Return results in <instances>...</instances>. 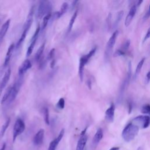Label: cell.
Here are the masks:
<instances>
[{
    "instance_id": "6da1fadb",
    "label": "cell",
    "mask_w": 150,
    "mask_h": 150,
    "mask_svg": "<svg viewBox=\"0 0 150 150\" xmlns=\"http://www.w3.org/2000/svg\"><path fill=\"white\" fill-rule=\"evenodd\" d=\"M139 128L138 126L130 122L128 124L122 132V137L126 142H130L133 140L138 134Z\"/></svg>"
},
{
    "instance_id": "7a4b0ae2",
    "label": "cell",
    "mask_w": 150,
    "mask_h": 150,
    "mask_svg": "<svg viewBox=\"0 0 150 150\" xmlns=\"http://www.w3.org/2000/svg\"><path fill=\"white\" fill-rule=\"evenodd\" d=\"M33 14H34V7L32 6L30 9V11L29 12V13H28V15L27 17V19L23 25V32L19 38V39L18 40V42L16 43V48H18L20 46V45L22 43V42L24 41L25 38L26 37L28 32L30 28L31 27V25L33 22Z\"/></svg>"
},
{
    "instance_id": "3957f363",
    "label": "cell",
    "mask_w": 150,
    "mask_h": 150,
    "mask_svg": "<svg viewBox=\"0 0 150 150\" xmlns=\"http://www.w3.org/2000/svg\"><path fill=\"white\" fill-rule=\"evenodd\" d=\"M131 63L129 62V64H128V72H127V73L125 76V77L124 78L122 83H121L120 89H119L118 98H117V101L119 103H120L121 101H122L124 93L129 86V82L131 80Z\"/></svg>"
},
{
    "instance_id": "277c9868",
    "label": "cell",
    "mask_w": 150,
    "mask_h": 150,
    "mask_svg": "<svg viewBox=\"0 0 150 150\" xmlns=\"http://www.w3.org/2000/svg\"><path fill=\"white\" fill-rule=\"evenodd\" d=\"M96 51V47L91 49L87 54L81 56L79 60V76L81 81H83L84 77V70L85 65L88 63L90 58L94 55Z\"/></svg>"
},
{
    "instance_id": "5b68a950",
    "label": "cell",
    "mask_w": 150,
    "mask_h": 150,
    "mask_svg": "<svg viewBox=\"0 0 150 150\" xmlns=\"http://www.w3.org/2000/svg\"><path fill=\"white\" fill-rule=\"evenodd\" d=\"M118 35V31L115 30L112 34L111 35V37L110 38L109 40H108L105 49V53H104V57L106 60H108L112 52L113 47L115 44V42Z\"/></svg>"
},
{
    "instance_id": "8992f818",
    "label": "cell",
    "mask_w": 150,
    "mask_h": 150,
    "mask_svg": "<svg viewBox=\"0 0 150 150\" xmlns=\"http://www.w3.org/2000/svg\"><path fill=\"white\" fill-rule=\"evenodd\" d=\"M52 9V5L50 2L48 1H41L39 4L37 16L39 19H41L42 17H44L46 15L49 13H50V10Z\"/></svg>"
},
{
    "instance_id": "52a82bcc",
    "label": "cell",
    "mask_w": 150,
    "mask_h": 150,
    "mask_svg": "<svg viewBox=\"0 0 150 150\" xmlns=\"http://www.w3.org/2000/svg\"><path fill=\"white\" fill-rule=\"evenodd\" d=\"M25 129V124L22 119L18 118L15 122L13 128V142H15L16 138L21 134Z\"/></svg>"
},
{
    "instance_id": "ba28073f",
    "label": "cell",
    "mask_w": 150,
    "mask_h": 150,
    "mask_svg": "<svg viewBox=\"0 0 150 150\" xmlns=\"http://www.w3.org/2000/svg\"><path fill=\"white\" fill-rule=\"evenodd\" d=\"M132 122L137 126L141 127L142 128H146L150 125V117L148 115H138L132 120Z\"/></svg>"
},
{
    "instance_id": "9c48e42d",
    "label": "cell",
    "mask_w": 150,
    "mask_h": 150,
    "mask_svg": "<svg viewBox=\"0 0 150 150\" xmlns=\"http://www.w3.org/2000/svg\"><path fill=\"white\" fill-rule=\"evenodd\" d=\"M40 30V25H38L32 37V39L30 40V45H29V46L28 48V50H27V52H26V56L27 57L29 56L32 54V53L34 47L35 46V44H36V41H37L38 38V36H39Z\"/></svg>"
},
{
    "instance_id": "30bf717a",
    "label": "cell",
    "mask_w": 150,
    "mask_h": 150,
    "mask_svg": "<svg viewBox=\"0 0 150 150\" xmlns=\"http://www.w3.org/2000/svg\"><path fill=\"white\" fill-rule=\"evenodd\" d=\"M21 79H19L12 86L11 93V94H10V97H9V98L8 101H7L8 103V104H11V103H12L14 101V100L15 99L16 97L17 96V94L19 92V90L21 86Z\"/></svg>"
},
{
    "instance_id": "8fae6325",
    "label": "cell",
    "mask_w": 150,
    "mask_h": 150,
    "mask_svg": "<svg viewBox=\"0 0 150 150\" xmlns=\"http://www.w3.org/2000/svg\"><path fill=\"white\" fill-rule=\"evenodd\" d=\"M64 129H62L60 131V133L59 134L58 136L50 142L48 148V150H56V148L58 145V144H59V142H60L61 139H62L64 135Z\"/></svg>"
},
{
    "instance_id": "7c38bea8",
    "label": "cell",
    "mask_w": 150,
    "mask_h": 150,
    "mask_svg": "<svg viewBox=\"0 0 150 150\" xmlns=\"http://www.w3.org/2000/svg\"><path fill=\"white\" fill-rule=\"evenodd\" d=\"M137 6L136 5H133L130 8L128 12V13L127 15L126 18L125 19V26L126 27L130 25L131 22H132V19L134 17L135 13L137 12Z\"/></svg>"
},
{
    "instance_id": "4fadbf2b",
    "label": "cell",
    "mask_w": 150,
    "mask_h": 150,
    "mask_svg": "<svg viewBox=\"0 0 150 150\" xmlns=\"http://www.w3.org/2000/svg\"><path fill=\"white\" fill-rule=\"evenodd\" d=\"M115 105L112 103L110 106L107 109L105 112V118L106 120L110 122H112L114 119Z\"/></svg>"
},
{
    "instance_id": "5bb4252c",
    "label": "cell",
    "mask_w": 150,
    "mask_h": 150,
    "mask_svg": "<svg viewBox=\"0 0 150 150\" xmlns=\"http://www.w3.org/2000/svg\"><path fill=\"white\" fill-rule=\"evenodd\" d=\"M45 130L43 129H40L33 137V142L35 145H39L42 144L44 139Z\"/></svg>"
},
{
    "instance_id": "9a60e30c",
    "label": "cell",
    "mask_w": 150,
    "mask_h": 150,
    "mask_svg": "<svg viewBox=\"0 0 150 150\" xmlns=\"http://www.w3.org/2000/svg\"><path fill=\"white\" fill-rule=\"evenodd\" d=\"M32 67V63L29 59L25 60L18 69V74L20 76H22L26 71Z\"/></svg>"
},
{
    "instance_id": "2e32d148",
    "label": "cell",
    "mask_w": 150,
    "mask_h": 150,
    "mask_svg": "<svg viewBox=\"0 0 150 150\" xmlns=\"http://www.w3.org/2000/svg\"><path fill=\"white\" fill-rule=\"evenodd\" d=\"M103 137V129L101 128H100L97 130L93 139L92 146L93 148H96L97 146V145L99 144L100 141L102 139Z\"/></svg>"
},
{
    "instance_id": "e0dca14e",
    "label": "cell",
    "mask_w": 150,
    "mask_h": 150,
    "mask_svg": "<svg viewBox=\"0 0 150 150\" xmlns=\"http://www.w3.org/2000/svg\"><path fill=\"white\" fill-rule=\"evenodd\" d=\"M11 68H8L7 69V70L5 72L4 75L0 82V90L2 91L6 86V84H8L9 80L10 79V76H11Z\"/></svg>"
},
{
    "instance_id": "ac0fdd59",
    "label": "cell",
    "mask_w": 150,
    "mask_h": 150,
    "mask_svg": "<svg viewBox=\"0 0 150 150\" xmlns=\"http://www.w3.org/2000/svg\"><path fill=\"white\" fill-rule=\"evenodd\" d=\"M11 19H8L5 21V22L2 25L0 29V44L3 40L4 38L5 37L6 33H7V31L9 29V25H10Z\"/></svg>"
},
{
    "instance_id": "d6986e66",
    "label": "cell",
    "mask_w": 150,
    "mask_h": 150,
    "mask_svg": "<svg viewBox=\"0 0 150 150\" xmlns=\"http://www.w3.org/2000/svg\"><path fill=\"white\" fill-rule=\"evenodd\" d=\"M87 141V135L86 134L80 135V138H79L77 144L76 150H84Z\"/></svg>"
},
{
    "instance_id": "ffe728a7",
    "label": "cell",
    "mask_w": 150,
    "mask_h": 150,
    "mask_svg": "<svg viewBox=\"0 0 150 150\" xmlns=\"http://www.w3.org/2000/svg\"><path fill=\"white\" fill-rule=\"evenodd\" d=\"M14 48H15L14 43L11 44L9 46V47L8 49V50L6 52V55H5V60H4V66H6L8 64V63L9 62V60H10V59L11 58V56H12L13 51L14 50Z\"/></svg>"
},
{
    "instance_id": "44dd1931",
    "label": "cell",
    "mask_w": 150,
    "mask_h": 150,
    "mask_svg": "<svg viewBox=\"0 0 150 150\" xmlns=\"http://www.w3.org/2000/svg\"><path fill=\"white\" fill-rule=\"evenodd\" d=\"M69 8V4L67 2H64L61 8H60V10L59 12H56L55 13V15H56V19H58L59 18H60L61 16H62L63 15H64L66 11H67Z\"/></svg>"
},
{
    "instance_id": "7402d4cb",
    "label": "cell",
    "mask_w": 150,
    "mask_h": 150,
    "mask_svg": "<svg viewBox=\"0 0 150 150\" xmlns=\"http://www.w3.org/2000/svg\"><path fill=\"white\" fill-rule=\"evenodd\" d=\"M45 42H43L41 46L38 48V49L36 51V53L35 54V59L36 62H39V60L41 59V57H42V54L45 49Z\"/></svg>"
},
{
    "instance_id": "603a6c76",
    "label": "cell",
    "mask_w": 150,
    "mask_h": 150,
    "mask_svg": "<svg viewBox=\"0 0 150 150\" xmlns=\"http://www.w3.org/2000/svg\"><path fill=\"white\" fill-rule=\"evenodd\" d=\"M145 61V58L144 57L142 58L139 62V63H138L137 66V67L135 69V73H134V79H137V77H138V74H139V73L141 72V69L142 68V66H143V64L144 63V62Z\"/></svg>"
},
{
    "instance_id": "cb8c5ba5",
    "label": "cell",
    "mask_w": 150,
    "mask_h": 150,
    "mask_svg": "<svg viewBox=\"0 0 150 150\" xmlns=\"http://www.w3.org/2000/svg\"><path fill=\"white\" fill-rule=\"evenodd\" d=\"M77 14H78V11H76L73 14V15L71 16V19L70 20V22H69V26H68V28H67V33H69L72 28H73V25L74 23V22L76 21V19L77 18Z\"/></svg>"
},
{
    "instance_id": "d4e9b609",
    "label": "cell",
    "mask_w": 150,
    "mask_h": 150,
    "mask_svg": "<svg viewBox=\"0 0 150 150\" xmlns=\"http://www.w3.org/2000/svg\"><path fill=\"white\" fill-rule=\"evenodd\" d=\"M12 86H9L7 90H6V91L5 92L3 97H2V98L1 100V104H5L6 102L8 101L9 97H10V94H11V90H12Z\"/></svg>"
},
{
    "instance_id": "484cf974",
    "label": "cell",
    "mask_w": 150,
    "mask_h": 150,
    "mask_svg": "<svg viewBox=\"0 0 150 150\" xmlns=\"http://www.w3.org/2000/svg\"><path fill=\"white\" fill-rule=\"evenodd\" d=\"M10 121H11L10 120V118H8L6 120L5 123L3 124V125L2 126L1 129L0 130V138H1L4 136V135L6 129L8 128V127L9 124H10Z\"/></svg>"
},
{
    "instance_id": "4316f807",
    "label": "cell",
    "mask_w": 150,
    "mask_h": 150,
    "mask_svg": "<svg viewBox=\"0 0 150 150\" xmlns=\"http://www.w3.org/2000/svg\"><path fill=\"white\" fill-rule=\"evenodd\" d=\"M51 16H52L51 13H49L43 17V21H42V29H44L46 28V27L47 25L48 22H49V19L51 18Z\"/></svg>"
},
{
    "instance_id": "83f0119b",
    "label": "cell",
    "mask_w": 150,
    "mask_h": 150,
    "mask_svg": "<svg viewBox=\"0 0 150 150\" xmlns=\"http://www.w3.org/2000/svg\"><path fill=\"white\" fill-rule=\"evenodd\" d=\"M123 15H124V11H120L117 13V16H116V18H115V22H114V25H113V26L114 28H115L117 26H118V25L119 22H120L121 19L122 18Z\"/></svg>"
},
{
    "instance_id": "f1b7e54d",
    "label": "cell",
    "mask_w": 150,
    "mask_h": 150,
    "mask_svg": "<svg viewBox=\"0 0 150 150\" xmlns=\"http://www.w3.org/2000/svg\"><path fill=\"white\" fill-rule=\"evenodd\" d=\"M43 116H44V121L47 125H49V110L47 108H45L43 111Z\"/></svg>"
},
{
    "instance_id": "f546056e",
    "label": "cell",
    "mask_w": 150,
    "mask_h": 150,
    "mask_svg": "<svg viewBox=\"0 0 150 150\" xmlns=\"http://www.w3.org/2000/svg\"><path fill=\"white\" fill-rule=\"evenodd\" d=\"M141 112L143 114H148V116L150 117V105L145 104L143 105L141 108Z\"/></svg>"
},
{
    "instance_id": "4dcf8cb0",
    "label": "cell",
    "mask_w": 150,
    "mask_h": 150,
    "mask_svg": "<svg viewBox=\"0 0 150 150\" xmlns=\"http://www.w3.org/2000/svg\"><path fill=\"white\" fill-rule=\"evenodd\" d=\"M57 107L59 109H63L65 105V101L63 98H60L57 103Z\"/></svg>"
},
{
    "instance_id": "1f68e13d",
    "label": "cell",
    "mask_w": 150,
    "mask_h": 150,
    "mask_svg": "<svg viewBox=\"0 0 150 150\" xmlns=\"http://www.w3.org/2000/svg\"><path fill=\"white\" fill-rule=\"evenodd\" d=\"M111 14L110 13L107 18V29L108 30L110 31L111 29L112 24H111Z\"/></svg>"
},
{
    "instance_id": "d6a6232c",
    "label": "cell",
    "mask_w": 150,
    "mask_h": 150,
    "mask_svg": "<svg viewBox=\"0 0 150 150\" xmlns=\"http://www.w3.org/2000/svg\"><path fill=\"white\" fill-rule=\"evenodd\" d=\"M129 45H130V42L129 40H127L126 42H124V43L123 44V46H122V50L125 52V51L128 49L129 46Z\"/></svg>"
},
{
    "instance_id": "836d02e7",
    "label": "cell",
    "mask_w": 150,
    "mask_h": 150,
    "mask_svg": "<svg viewBox=\"0 0 150 150\" xmlns=\"http://www.w3.org/2000/svg\"><path fill=\"white\" fill-rule=\"evenodd\" d=\"M124 54H125V52H124L122 49H118V50H116V52L114 53V56L117 57V56H122Z\"/></svg>"
},
{
    "instance_id": "e575fe53",
    "label": "cell",
    "mask_w": 150,
    "mask_h": 150,
    "mask_svg": "<svg viewBox=\"0 0 150 150\" xmlns=\"http://www.w3.org/2000/svg\"><path fill=\"white\" fill-rule=\"evenodd\" d=\"M55 51V49L53 48L51 49V50L49 52V53L48 54V59L51 60V59H53L54 56V52Z\"/></svg>"
},
{
    "instance_id": "d590c367",
    "label": "cell",
    "mask_w": 150,
    "mask_h": 150,
    "mask_svg": "<svg viewBox=\"0 0 150 150\" xmlns=\"http://www.w3.org/2000/svg\"><path fill=\"white\" fill-rule=\"evenodd\" d=\"M149 17H150V4H149V5L148 11H147L146 13H145V16H144V20L145 21V20H146L147 19H148Z\"/></svg>"
},
{
    "instance_id": "8d00e7d4",
    "label": "cell",
    "mask_w": 150,
    "mask_h": 150,
    "mask_svg": "<svg viewBox=\"0 0 150 150\" xmlns=\"http://www.w3.org/2000/svg\"><path fill=\"white\" fill-rule=\"evenodd\" d=\"M149 38H150V28H149V29L148 30L147 32H146V34L145 35L144 38V40H143V42H145L146 40H148Z\"/></svg>"
},
{
    "instance_id": "74e56055",
    "label": "cell",
    "mask_w": 150,
    "mask_h": 150,
    "mask_svg": "<svg viewBox=\"0 0 150 150\" xmlns=\"http://www.w3.org/2000/svg\"><path fill=\"white\" fill-rule=\"evenodd\" d=\"M146 83H149V81H150V70L147 73L146 76Z\"/></svg>"
},
{
    "instance_id": "f35d334b",
    "label": "cell",
    "mask_w": 150,
    "mask_h": 150,
    "mask_svg": "<svg viewBox=\"0 0 150 150\" xmlns=\"http://www.w3.org/2000/svg\"><path fill=\"white\" fill-rule=\"evenodd\" d=\"M55 62H56L55 60L53 59L52 61V62H51V63H50V66H51V67H52V68H53V67H54V64H55Z\"/></svg>"
},
{
    "instance_id": "ab89813d",
    "label": "cell",
    "mask_w": 150,
    "mask_h": 150,
    "mask_svg": "<svg viewBox=\"0 0 150 150\" xmlns=\"http://www.w3.org/2000/svg\"><path fill=\"white\" fill-rule=\"evenodd\" d=\"M119 149H120V148H119V147L114 146V147H112V148H111L109 150H119Z\"/></svg>"
},
{
    "instance_id": "60d3db41",
    "label": "cell",
    "mask_w": 150,
    "mask_h": 150,
    "mask_svg": "<svg viewBox=\"0 0 150 150\" xmlns=\"http://www.w3.org/2000/svg\"><path fill=\"white\" fill-rule=\"evenodd\" d=\"M5 148H6V144L4 143L3 144V145L2 146V147L0 148V150H5Z\"/></svg>"
},
{
    "instance_id": "b9f144b4",
    "label": "cell",
    "mask_w": 150,
    "mask_h": 150,
    "mask_svg": "<svg viewBox=\"0 0 150 150\" xmlns=\"http://www.w3.org/2000/svg\"><path fill=\"white\" fill-rule=\"evenodd\" d=\"M137 150H143V148L141 146H139L138 148V149Z\"/></svg>"
},
{
    "instance_id": "7bdbcfd3",
    "label": "cell",
    "mask_w": 150,
    "mask_h": 150,
    "mask_svg": "<svg viewBox=\"0 0 150 150\" xmlns=\"http://www.w3.org/2000/svg\"><path fill=\"white\" fill-rule=\"evenodd\" d=\"M1 92H2V91L0 90V96H1Z\"/></svg>"
},
{
    "instance_id": "ee69618b",
    "label": "cell",
    "mask_w": 150,
    "mask_h": 150,
    "mask_svg": "<svg viewBox=\"0 0 150 150\" xmlns=\"http://www.w3.org/2000/svg\"><path fill=\"white\" fill-rule=\"evenodd\" d=\"M85 150H86V149H85Z\"/></svg>"
}]
</instances>
